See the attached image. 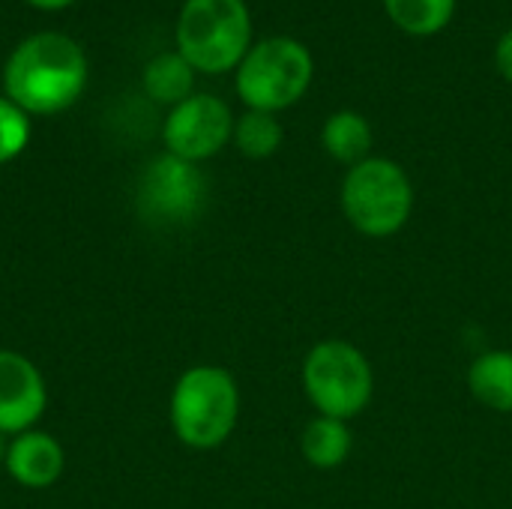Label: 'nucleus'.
Wrapping results in <instances>:
<instances>
[{
	"instance_id": "nucleus-12",
	"label": "nucleus",
	"mask_w": 512,
	"mask_h": 509,
	"mask_svg": "<svg viewBox=\"0 0 512 509\" xmlns=\"http://www.w3.org/2000/svg\"><path fill=\"white\" fill-rule=\"evenodd\" d=\"M321 147L327 156L345 168L360 165L372 156V123L360 111L342 108L333 111L321 126Z\"/></svg>"
},
{
	"instance_id": "nucleus-5",
	"label": "nucleus",
	"mask_w": 512,
	"mask_h": 509,
	"mask_svg": "<svg viewBox=\"0 0 512 509\" xmlns=\"http://www.w3.org/2000/svg\"><path fill=\"white\" fill-rule=\"evenodd\" d=\"M300 384L315 414L351 423L372 405L375 369L354 342L321 339L303 357Z\"/></svg>"
},
{
	"instance_id": "nucleus-4",
	"label": "nucleus",
	"mask_w": 512,
	"mask_h": 509,
	"mask_svg": "<svg viewBox=\"0 0 512 509\" xmlns=\"http://www.w3.org/2000/svg\"><path fill=\"white\" fill-rule=\"evenodd\" d=\"M174 42L195 72H234L255 42L246 0H183Z\"/></svg>"
},
{
	"instance_id": "nucleus-19",
	"label": "nucleus",
	"mask_w": 512,
	"mask_h": 509,
	"mask_svg": "<svg viewBox=\"0 0 512 509\" xmlns=\"http://www.w3.org/2000/svg\"><path fill=\"white\" fill-rule=\"evenodd\" d=\"M24 3H30L33 9H42V12H60V9L72 6L75 0H24Z\"/></svg>"
},
{
	"instance_id": "nucleus-18",
	"label": "nucleus",
	"mask_w": 512,
	"mask_h": 509,
	"mask_svg": "<svg viewBox=\"0 0 512 509\" xmlns=\"http://www.w3.org/2000/svg\"><path fill=\"white\" fill-rule=\"evenodd\" d=\"M495 66H498L501 78L512 84V27L507 33H501V39L495 45Z\"/></svg>"
},
{
	"instance_id": "nucleus-17",
	"label": "nucleus",
	"mask_w": 512,
	"mask_h": 509,
	"mask_svg": "<svg viewBox=\"0 0 512 509\" xmlns=\"http://www.w3.org/2000/svg\"><path fill=\"white\" fill-rule=\"evenodd\" d=\"M33 117L27 111H21L12 99H6L0 93V165H9L12 159H18L33 135Z\"/></svg>"
},
{
	"instance_id": "nucleus-20",
	"label": "nucleus",
	"mask_w": 512,
	"mask_h": 509,
	"mask_svg": "<svg viewBox=\"0 0 512 509\" xmlns=\"http://www.w3.org/2000/svg\"><path fill=\"white\" fill-rule=\"evenodd\" d=\"M6 450H9V438H6V435H0V465L6 462Z\"/></svg>"
},
{
	"instance_id": "nucleus-3",
	"label": "nucleus",
	"mask_w": 512,
	"mask_h": 509,
	"mask_svg": "<svg viewBox=\"0 0 512 509\" xmlns=\"http://www.w3.org/2000/svg\"><path fill=\"white\" fill-rule=\"evenodd\" d=\"M414 204L417 192L408 171L387 156H369L348 168L339 186L345 222L369 240L396 237L411 222Z\"/></svg>"
},
{
	"instance_id": "nucleus-6",
	"label": "nucleus",
	"mask_w": 512,
	"mask_h": 509,
	"mask_svg": "<svg viewBox=\"0 0 512 509\" xmlns=\"http://www.w3.org/2000/svg\"><path fill=\"white\" fill-rule=\"evenodd\" d=\"M315 78L312 51L294 36H267L252 42L234 69V87L249 111L279 114L297 105Z\"/></svg>"
},
{
	"instance_id": "nucleus-2",
	"label": "nucleus",
	"mask_w": 512,
	"mask_h": 509,
	"mask_svg": "<svg viewBox=\"0 0 512 509\" xmlns=\"http://www.w3.org/2000/svg\"><path fill=\"white\" fill-rule=\"evenodd\" d=\"M168 423L183 447L198 453L219 450L240 423L237 378L216 363L189 366L171 387Z\"/></svg>"
},
{
	"instance_id": "nucleus-15",
	"label": "nucleus",
	"mask_w": 512,
	"mask_h": 509,
	"mask_svg": "<svg viewBox=\"0 0 512 509\" xmlns=\"http://www.w3.org/2000/svg\"><path fill=\"white\" fill-rule=\"evenodd\" d=\"M387 18L408 36L426 39L441 33L453 15H456V0H381Z\"/></svg>"
},
{
	"instance_id": "nucleus-14",
	"label": "nucleus",
	"mask_w": 512,
	"mask_h": 509,
	"mask_svg": "<svg viewBox=\"0 0 512 509\" xmlns=\"http://www.w3.org/2000/svg\"><path fill=\"white\" fill-rule=\"evenodd\" d=\"M195 69L186 63V57L174 48V51H159L144 63L141 72V87L144 93L165 108L180 105L183 99H189L195 93Z\"/></svg>"
},
{
	"instance_id": "nucleus-11",
	"label": "nucleus",
	"mask_w": 512,
	"mask_h": 509,
	"mask_svg": "<svg viewBox=\"0 0 512 509\" xmlns=\"http://www.w3.org/2000/svg\"><path fill=\"white\" fill-rule=\"evenodd\" d=\"M468 390L474 402L495 414H512V351H483L468 366Z\"/></svg>"
},
{
	"instance_id": "nucleus-13",
	"label": "nucleus",
	"mask_w": 512,
	"mask_h": 509,
	"mask_svg": "<svg viewBox=\"0 0 512 509\" xmlns=\"http://www.w3.org/2000/svg\"><path fill=\"white\" fill-rule=\"evenodd\" d=\"M354 450V435L345 420L315 414L300 435V453L315 471H336L348 462Z\"/></svg>"
},
{
	"instance_id": "nucleus-10",
	"label": "nucleus",
	"mask_w": 512,
	"mask_h": 509,
	"mask_svg": "<svg viewBox=\"0 0 512 509\" xmlns=\"http://www.w3.org/2000/svg\"><path fill=\"white\" fill-rule=\"evenodd\" d=\"M3 471L21 489H30V492L51 489L66 471L63 444L42 429H27V432L9 438Z\"/></svg>"
},
{
	"instance_id": "nucleus-1",
	"label": "nucleus",
	"mask_w": 512,
	"mask_h": 509,
	"mask_svg": "<svg viewBox=\"0 0 512 509\" xmlns=\"http://www.w3.org/2000/svg\"><path fill=\"white\" fill-rule=\"evenodd\" d=\"M90 81L87 51L60 30H39L21 39L0 72L3 96L30 117L69 111Z\"/></svg>"
},
{
	"instance_id": "nucleus-9",
	"label": "nucleus",
	"mask_w": 512,
	"mask_h": 509,
	"mask_svg": "<svg viewBox=\"0 0 512 509\" xmlns=\"http://www.w3.org/2000/svg\"><path fill=\"white\" fill-rule=\"evenodd\" d=\"M48 408V387L39 366L9 348H0V435L15 438L36 429Z\"/></svg>"
},
{
	"instance_id": "nucleus-8",
	"label": "nucleus",
	"mask_w": 512,
	"mask_h": 509,
	"mask_svg": "<svg viewBox=\"0 0 512 509\" xmlns=\"http://www.w3.org/2000/svg\"><path fill=\"white\" fill-rule=\"evenodd\" d=\"M234 114L225 99L213 93H192L180 105L168 108L162 123L165 153L186 162H207L222 153L234 138Z\"/></svg>"
},
{
	"instance_id": "nucleus-16",
	"label": "nucleus",
	"mask_w": 512,
	"mask_h": 509,
	"mask_svg": "<svg viewBox=\"0 0 512 509\" xmlns=\"http://www.w3.org/2000/svg\"><path fill=\"white\" fill-rule=\"evenodd\" d=\"M285 141V129L279 123L276 114H267V111H243L237 120H234V138L231 144L240 150V156L246 159H270L273 153H279Z\"/></svg>"
},
{
	"instance_id": "nucleus-7",
	"label": "nucleus",
	"mask_w": 512,
	"mask_h": 509,
	"mask_svg": "<svg viewBox=\"0 0 512 509\" xmlns=\"http://www.w3.org/2000/svg\"><path fill=\"white\" fill-rule=\"evenodd\" d=\"M207 201V177L201 165L171 153L153 156L135 183V210L147 225L180 228L198 219Z\"/></svg>"
}]
</instances>
